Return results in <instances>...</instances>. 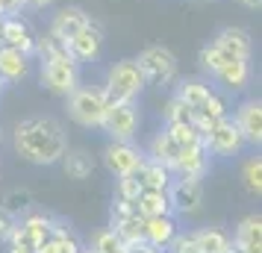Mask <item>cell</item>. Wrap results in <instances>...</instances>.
I'll return each instance as SVG.
<instances>
[{"label":"cell","instance_id":"cell-1","mask_svg":"<svg viewBox=\"0 0 262 253\" xmlns=\"http://www.w3.org/2000/svg\"><path fill=\"white\" fill-rule=\"evenodd\" d=\"M12 145L24 162L50 168V165H59L62 153L68 150V133L62 121L53 115H27L15 124Z\"/></svg>","mask_w":262,"mask_h":253},{"label":"cell","instance_id":"cell-2","mask_svg":"<svg viewBox=\"0 0 262 253\" xmlns=\"http://www.w3.org/2000/svg\"><path fill=\"white\" fill-rule=\"evenodd\" d=\"M109 106V97L103 91V85H77L71 95L65 97V109H68V118L83 127V130H100V121L103 112Z\"/></svg>","mask_w":262,"mask_h":253},{"label":"cell","instance_id":"cell-3","mask_svg":"<svg viewBox=\"0 0 262 253\" xmlns=\"http://www.w3.org/2000/svg\"><path fill=\"white\" fill-rule=\"evenodd\" d=\"M136 65L142 71L144 85H174L180 74V62L174 56V50L165 44H150L136 56Z\"/></svg>","mask_w":262,"mask_h":253},{"label":"cell","instance_id":"cell-4","mask_svg":"<svg viewBox=\"0 0 262 253\" xmlns=\"http://www.w3.org/2000/svg\"><path fill=\"white\" fill-rule=\"evenodd\" d=\"M103 91H106L109 103L139 100V95L144 91V80L136 59H118L115 65H109L106 77H103Z\"/></svg>","mask_w":262,"mask_h":253},{"label":"cell","instance_id":"cell-5","mask_svg":"<svg viewBox=\"0 0 262 253\" xmlns=\"http://www.w3.org/2000/svg\"><path fill=\"white\" fill-rule=\"evenodd\" d=\"M139 100H118V103H109L100 121V130L109 135V142H133L139 133Z\"/></svg>","mask_w":262,"mask_h":253},{"label":"cell","instance_id":"cell-6","mask_svg":"<svg viewBox=\"0 0 262 253\" xmlns=\"http://www.w3.org/2000/svg\"><path fill=\"white\" fill-rule=\"evenodd\" d=\"M201 142H203V147L209 150V156H218V159L238 156V153L248 147V145H245V135L238 133L233 115H224V118L209 130V133L201 135Z\"/></svg>","mask_w":262,"mask_h":253},{"label":"cell","instance_id":"cell-7","mask_svg":"<svg viewBox=\"0 0 262 253\" xmlns=\"http://www.w3.org/2000/svg\"><path fill=\"white\" fill-rule=\"evenodd\" d=\"M103 168L118 180V177H130L139 171V165L144 162V150L136 142H109L100 153Z\"/></svg>","mask_w":262,"mask_h":253},{"label":"cell","instance_id":"cell-8","mask_svg":"<svg viewBox=\"0 0 262 253\" xmlns=\"http://www.w3.org/2000/svg\"><path fill=\"white\" fill-rule=\"evenodd\" d=\"M168 200H171V209L174 215H186V218H194L203 212V182L201 180H177L168 186Z\"/></svg>","mask_w":262,"mask_h":253},{"label":"cell","instance_id":"cell-9","mask_svg":"<svg viewBox=\"0 0 262 253\" xmlns=\"http://www.w3.org/2000/svg\"><path fill=\"white\" fill-rule=\"evenodd\" d=\"M50 218L53 215H45V212H33V215L15 221L12 227V236L6 244H15V247H24V250L36 253L38 244L50 236Z\"/></svg>","mask_w":262,"mask_h":253},{"label":"cell","instance_id":"cell-10","mask_svg":"<svg viewBox=\"0 0 262 253\" xmlns=\"http://www.w3.org/2000/svg\"><path fill=\"white\" fill-rule=\"evenodd\" d=\"M209 168H212L209 150L203 147V142H194V145L180 147L177 162H174L171 174H174L177 180H203V177L209 174Z\"/></svg>","mask_w":262,"mask_h":253},{"label":"cell","instance_id":"cell-11","mask_svg":"<svg viewBox=\"0 0 262 253\" xmlns=\"http://www.w3.org/2000/svg\"><path fill=\"white\" fill-rule=\"evenodd\" d=\"M103 41H106V33H103L100 21L89 18V24L68 41V50H71V56L80 62V65H83V62H97L100 53H103Z\"/></svg>","mask_w":262,"mask_h":253},{"label":"cell","instance_id":"cell-12","mask_svg":"<svg viewBox=\"0 0 262 253\" xmlns=\"http://www.w3.org/2000/svg\"><path fill=\"white\" fill-rule=\"evenodd\" d=\"M233 121H236L238 133L245 135V145L259 147L262 145V103L259 97H248L242 100L233 112Z\"/></svg>","mask_w":262,"mask_h":253},{"label":"cell","instance_id":"cell-13","mask_svg":"<svg viewBox=\"0 0 262 253\" xmlns=\"http://www.w3.org/2000/svg\"><path fill=\"white\" fill-rule=\"evenodd\" d=\"M89 18H92V15L85 12L83 6H62L59 12L50 18L48 36L56 38V41H62V44H68V41L89 24Z\"/></svg>","mask_w":262,"mask_h":253},{"label":"cell","instance_id":"cell-14","mask_svg":"<svg viewBox=\"0 0 262 253\" xmlns=\"http://www.w3.org/2000/svg\"><path fill=\"white\" fill-rule=\"evenodd\" d=\"M224 115H230V100H227L224 91H218V88H212V95L203 100L198 109H191V127L198 130V133H209L218 121L224 118Z\"/></svg>","mask_w":262,"mask_h":253},{"label":"cell","instance_id":"cell-15","mask_svg":"<svg viewBox=\"0 0 262 253\" xmlns=\"http://www.w3.org/2000/svg\"><path fill=\"white\" fill-rule=\"evenodd\" d=\"M36 33L24 15H12V18H3V44L15 48L27 53V56H36Z\"/></svg>","mask_w":262,"mask_h":253},{"label":"cell","instance_id":"cell-16","mask_svg":"<svg viewBox=\"0 0 262 253\" xmlns=\"http://www.w3.org/2000/svg\"><path fill=\"white\" fill-rule=\"evenodd\" d=\"M250 77H253V68H250V59H238V56H233V59H227L221 68H218V74H215L212 80L224 91H245L250 83Z\"/></svg>","mask_w":262,"mask_h":253},{"label":"cell","instance_id":"cell-17","mask_svg":"<svg viewBox=\"0 0 262 253\" xmlns=\"http://www.w3.org/2000/svg\"><path fill=\"white\" fill-rule=\"evenodd\" d=\"M212 44H218L221 50H227L230 56H238V59H250V53H253L250 33L245 30V27H233V24L221 27V30L215 33Z\"/></svg>","mask_w":262,"mask_h":253},{"label":"cell","instance_id":"cell-18","mask_svg":"<svg viewBox=\"0 0 262 253\" xmlns=\"http://www.w3.org/2000/svg\"><path fill=\"white\" fill-rule=\"evenodd\" d=\"M233 247H238L242 253H262V218L259 212H250L238 221L236 236H233Z\"/></svg>","mask_w":262,"mask_h":253},{"label":"cell","instance_id":"cell-19","mask_svg":"<svg viewBox=\"0 0 262 253\" xmlns=\"http://www.w3.org/2000/svg\"><path fill=\"white\" fill-rule=\"evenodd\" d=\"M30 65H33V56L0 44V80H3V85L24 80L27 74H30Z\"/></svg>","mask_w":262,"mask_h":253},{"label":"cell","instance_id":"cell-20","mask_svg":"<svg viewBox=\"0 0 262 253\" xmlns=\"http://www.w3.org/2000/svg\"><path fill=\"white\" fill-rule=\"evenodd\" d=\"M144 241L147 244H154L156 250H165L168 241L177 236V221H174V215H156V218H144Z\"/></svg>","mask_w":262,"mask_h":253},{"label":"cell","instance_id":"cell-21","mask_svg":"<svg viewBox=\"0 0 262 253\" xmlns=\"http://www.w3.org/2000/svg\"><path fill=\"white\" fill-rule=\"evenodd\" d=\"M62 171L68 180H89L95 174V156L85 150V147H74V150H65L59 159Z\"/></svg>","mask_w":262,"mask_h":253},{"label":"cell","instance_id":"cell-22","mask_svg":"<svg viewBox=\"0 0 262 253\" xmlns=\"http://www.w3.org/2000/svg\"><path fill=\"white\" fill-rule=\"evenodd\" d=\"M133 177L139 180L142 189H156V192H168V186L174 182V174L165 165H159V162H154V159H147V156H144V162L139 165V171Z\"/></svg>","mask_w":262,"mask_h":253},{"label":"cell","instance_id":"cell-23","mask_svg":"<svg viewBox=\"0 0 262 253\" xmlns=\"http://www.w3.org/2000/svg\"><path fill=\"white\" fill-rule=\"evenodd\" d=\"M177 153H180V145L171 139V133H168L165 127H162V130L154 135V139H150V145H147V150H144V156L154 159V162H159V165H165L168 171L174 168Z\"/></svg>","mask_w":262,"mask_h":253},{"label":"cell","instance_id":"cell-24","mask_svg":"<svg viewBox=\"0 0 262 253\" xmlns=\"http://www.w3.org/2000/svg\"><path fill=\"white\" fill-rule=\"evenodd\" d=\"M136 212L142 218H156V215H174L168 192H156V189H142L136 197Z\"/></svg>","mask_w":262,"mask_h":253},{"label":"cell","instance_id":"cell-25","mask_svg":"<svg viewBox=\"0 0 262 253\" xmlns=\"http://www.w3.org/2000/svg\"><path fill=\"white\" fill-rule=\"evenodd\" d=\"M209 95H212V85H209V80H201V77L177 80V85H174V97H180L189 109H198Z\"/></svg>","mask_w":262,"mask_h":253},{"label":"cell","instance_id":"cell-26","mask_svg":"<svg viewBox=\"0 0 262 253\" xmlns=\"http://www.w3.org/2000/svg\"><path fill=\"white\" fill-rule=\"evenodd\" d=\"M191 236L198 241L201 253H224L230 247V236H227L221 227H201V229H191Z\"/></svg>","mask_w":262,"mask_h":253},{"label":"cell","instance_id":"cell-27","mask_svg":"<svg viewBox=\"0 0 262 253\" xmlns=\"http://www.w3.org/2000/svg\"><path fill=\"white\" fill-rule=\"evenodd\" d=\"M92 253H127V244L112 233L109 227H100L92 236V247H89Z\"/></svg>","mask_w":262,"mask_h":253},{"label":"cell","instance_id":"cell-28","mask_svg":"<svg viewBox=\"0 0 262 253\" xmlns=\"http://www.w3.org/2000/svg\"><path fill=\"white\" fill-rule=\"evenodd\" d=\"M242 182H245V192L250 197H259L262 194V159L259 156H250L242 165Z\"/></svg>","mask_w":262,"mask_h":253},{"label":"cell","instance_id":"cell-29","mask_svg":"<svg viewBox=\"0 0 262 253\" xmlns=\"http://www.w3.org/2000/svg\"><path fill=\"white\" fill-rule=\"evenodd\" d=\"M33 206V192L30 189H9L0 200V209H6L12 218H18L21 212H27Z\"/></svg>","mask_w":262,"mask_h":253},{"label":"cell","instance_id":"cell-30","mask_svg":"<svg viewBox=\"0 0 262 253\" xmlns=\"http://www.w3.org/2000/svg\"><path fill=\"white\" fill-rule=\"evenodd\" d=\"M162 121L165 124H191V109L180 100V97H168L165 109H162Z\"/></svg>","mask_w":262,"mask_h":253},{"label":"cell","instance_id":"cell-31","mask_svg":"<svg viewBox=\"0 0 262 253\" xmlns=\"http://www.w3.org/2000/svg\"><path fill=\"white\" fill-rule=\"evenodd\" d=\"M165 130L171 133V139H174V142H177L180 147L201 142V133H198V130H194L191 124H165Z\"/></svg>","mask_w":262,"mask_h":253},{"label":"cell","instance_id":"cell-32","mask_svg":"<svg viewBox=\"0 0 262 253\" xmlns=\"http://www.w3.org/2000/svg\"><path fill=\"white\" fill-rule=\"evenodd\" d=\"M139 192H142V186H139V180H136L133 174L115 180V200H130V203H136Z\"/></svg>","mask_w":262,"mask_h":253},{"label":"cell","instance_id":"cell-33","mask_svg":"<svg viewBox=\"0 0 262 253\" xmlns=\"http://www.w3.org/2000/svg\"><path fill=\"white\" fill-rule=\"evenodd\" d=\"M168 253H201V247H198V241H194V236H191V229L189 233H180L177 229V236L168 241Z\"/></svg>","mask_w":262,"mask_h":253},{"label":"cell","instance_id":"cell-34","mask_svg":"<svg viewBox=\"0 0 262 253\" xmlns=\"http://www.w3.org/2000/svg\"><path fill=\"white\" fill-rule=\"evenodd\" d=\"M27 0H0V18H12V15H24Z\"/></svg>","mask_w":262,"mask_h":253},{"label":"cell","instance_id":"cell-35","mask_svg":"<svg viewBox=\"0 0 262 253\" xmlns=\"http://www.w3.org/2000/svg\"><path fill=\"white\" fill-rule=\"evenodd\" d=\"M18 218H12L6 209H0V244H6L9 241V236H12V227Z\"/></svg>","mask_w":262,"mask_h":253},{"label":"cell","instance_id":"cell-36","mask_svg":"<svg viewBox=\"0 0 262 253\" xmlns=\"http://www.w3.org/2000/svg\"><path fill=\"white\" fill-rule=\"evenodd\" d=\"M127 253H159V250H156L154 244H147V241H139V244L127 247Z\"/></svg>","mask_w":262,"mask_h":253},{"label":"cell","instance_id":"cell-37","mask_svg":"<svg viewBox=\"0 0 262 253\" xmlns=\"http://www.w3.org/2000/svg\"><path fill=\"white\" fill-rule=\"evenodd\" d=\"M50 3H53V0H27V9H45Z\"/></svg>","mask_w":262,"mask_h":253},{"label":"cell","instance_id":"cell-38","mask_svg":"<svg viewBox=\"0 0 262 253\" xmlns=\"http://www.w3.org/2000/svg\"><path fill=\"white\" fill-rule=\"evenodd\" d=\"M238 3H242L245 9H250V12H256V9L262 6V0H238Z\"/></svg>","mask_w":262,"mask_h":253},{"label":"cell","instance_id":"cell-39","mask_svg":"<svg viewBox=\"0 0 262 253\" xmlns=\"http://www.w3.org/2000/svg\"><path fill=\"white\" fill-rule=\"evenodd\" d=\"M6 253H30V250H24V247H15V244H6Z\"/></svg>","mask_w":262,"mask_h":253},{"label":"cell","instance_id":"cell-40","mask_svg":"<svg viewBox=\"0 0 262 253\" xmlns=\"http://www.w3.org/2000/svg\"><path fill=\"white\" fill-rule=\"evenodd\" d=\"M224 253H242V250H238V247H233V241H230V247H227Z\"/></svg>","mask_w":262,"mask_h":253},{"label":"cell","instance_id":"cell-41","mask_svg":"<svg viewBox=\"0 0 262 253\" xmlns=\"http://www.w3.org/2000/svg\"><path fill=\"white\" fill-rule=\"evenodd\" d=\"M0 44H3V18H0Z\"/></svg>","mask_w":262,"mask_h":253},{"label":"cell","instance_id":"cell-42","mask_svg":"<svg viewBox=\"0 0 262 253\" xmlns=\"http://www.w3.org/2000/svg\"><path fill=\"white\" fill-rule=\"evenodd\" d=\"M80 253H92V250H85V247H83V250H80Z\"/></svg>","mask_w":262,"mask_h":253},{"label":"cell","instance_id":"cell-43","mask_svg":"<svg viewBox=\"0 0 262 253\" xmlns=\"http://www.w3.org/2000/svg\"><path fill=\"white\" fill-rule=\"evenodd\" d=\"M0 88H3V80H0Z\"/></svg>","mask_w":262,"mask_h":253}]
</instances>
